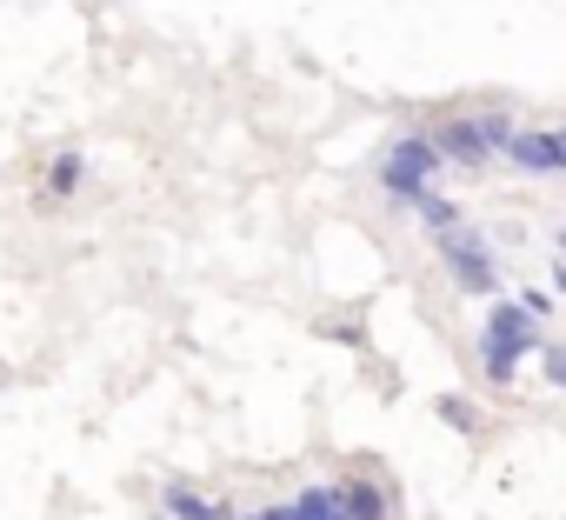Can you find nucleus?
<instances>
[{"instance_id":"1","label":"nucleus","mask_w":566,"mask_h":520,"mask_svg":"<svg viewBox=\"0 0 566 520\" xmlns=\"http://www.w3.org/2000/svg\"><path fill=\"white\" fill-rule=\"evenodd\" d=\"M480 354H486V374L493 381H513L526 354H539V334H533V314L520 301H493L486 321H480Z\"/></svg>"},{"instance_id":"2","label":"nucleus","mask_w":566,"mask_h":520,"mask_svg":"<svg viewBox=\"0 0 566 520\" xmlns=\"http://www.w3.org/2000/svg\"><path fill=\"white\" fill-rule=\"evenodd\" d=\"M440 160H447V154L433 147V134H407V141L387 147V160H380V187H387L400 207H413V200L427 194V180H433Z\"/></svg>"},{"instance_id":"3","label":"nucleus","mask_w":566,"mask_h":520,"mask_svg":"<svg viewBox=\"0 0 566 520\" xmlns=\"http://www.w3.org/2000/svg\"><path fill=\"white\" fill-rule=\"evenodd\" d=\"M506 121L500 114H467V121H447V127H433V147L447 154V160H460V167H480V160H493V154H506Z\"/></svg>"},{"instance_id":"4","label":"nucleus","mask_w":566,"mask_h":520,"mask_svg":"<svg viewBox=\"0 0 566 520\" xmlns=\"http://www.w3.org/2000/svg\"><path fill=\"white\" fill-rule=\"evenodd\" d=\"M433 247H440L447 274H453L467 294H500V268H493V253H486V240H480V233L447 227V233H433Z\"/></svg>"},{"instance_id":"5","label":"nucleus","mask_w":566,"mask_h":520,"mask_svg":"<svg viewBox=\"0 0 566 520\" xmlns=\"http://www.w3.org/2000/svg\"><path fill=\"white\" fill-rule=\"evenodd\" d=\"M506 160L526 174H566V134H506Z\"/></svg>"},{"instance_id":"6","label":"nucleus","mask_w":566,"mask_h":520,"mask_svg":"<svg viewBox=\"0 0 566 520\" xmlns=\"http://www.w3.org/2000/svg\"><path fill=\"white\" fill-rule=\"evenodd\" d=\"M167 513H174V520H227V507L200 500L193 487H167Z\"/></svg>"},{"instance_id":"7","label":"nucleus","mask_w":566,"mask_h":520,"mask_svg":"<svg viewBox=\"0 0 566 520\" xmlns=\"http://www.w3.org/2000/svg\"><path fill=\"white\" fill-rule=\"evenodd\" d=\"M294 513H301V520H347V507H340V487H307V493L294 500Z\"/></svg>"},{"instance_id":"8","label":"nucleus","mask_w":566,"mask_h":520,"mask_svg":"<svg viewBox=\"0 0 566 520\" xmlns=\"http://www.w3.org/2000/svg\"><path fill=\"white\" fill-rule=\"evenodd\" d=\"M340 507H347V520H387V500L367 487V480H354V487H340Z\"/></svg>"},{"instance_id":"9","label":"nucleus","mask_w":566,"mask_h":520,"mask_svg":"<svg viewBox=\"0 0 566 520\" xmlns=\"http://www.w3.org/2000/svg\"><path fill=\"white\" fill-rule=\"evenodd\" d=\"M413 214H420V220H427L433 233H447V227H460V207H453V200H440L433 187H427V194L413 200Z\"/></svg>"},{"instance_id":"10","label":"nucleus","mask_w":566,"mask_h":520,"mask_svg":"<svg viewBox=\"0 0 566 520\" xmlns=\"http://www.w3.org/2000/svg\"><path fill=\"white\" fill-rule=\"evenodd\" d=\"M74 187H81V160H74V154H61V160H54V174H48V194L61 200V194H74Z\"/></svg>"},{"instance_id":"11","label":"nucleus","mask_w":566,"mask_h":520,"mask_svg":"<svg viewBox=\"0 0 566 520\" xmlns=\"http://www.w3.org/2000/svg\"><path fill=\"white\" fill-rule=\"evenodd\" d=\"M539 361H546V381L566 394V347H539Z\"/></svg>"},{"instance_id":"12","label":"nucleus","mask_w":566,"mask_h":520,"mask_svg":"<svg viewBox=\"0 0 566 520\" xmlns=\"http://www.w3.org/2000/svg\"><path fill=\"white\" fill-rule=\"evenodd\" d=\"M247 520H301L294 507H266V513H247Z\"/></svg>"},{"instance_id":"13","label":"nucleus","mask_w":566,"mask_h":520,"mask_svg":"<svg viewBox=\"0 0 566 520\" xmlns=\"http://www.w3.org/2000/svg\"><path fill=\"white\" fill-rule=\"evenodd\" d=\"M559 247H566V227H559Z\"/></svg>"}]
</instances>
